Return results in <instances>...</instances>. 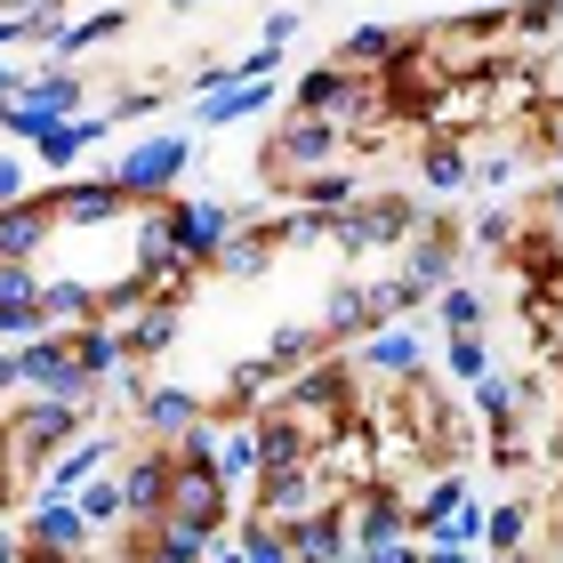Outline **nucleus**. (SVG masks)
I'll use <instances>...</instances> for the list:
<instances>
[{
	"instance_id": "nucleus-19",
	"label": "nucleus",
	"mask_w": 563,
	"mask_h": 563,
	"mask_svg": "<svg viewBox=\"0 0 563 563\" xmlns=\"http://www.w3.org/2000/svg\"><path fill=\"white\" fill-rule=\"evenodd\" d=\"M555 16H563V0H555Z\"/></svg>"
},
{
	"instance_id": "nucleus-10",
	"label": "nucleus",
	"mask_w": 563,
	"mask_h": 563,
	"mask_svg": "<svg viewBox=\"0 0 563 563\" xmlns=\"http://www.w3.org/2000/svg\"><path fill=\"white\" fill-rule=\"evenodd\" d=\"M106 33H121V16H89V24H57V57H73V48H89V41H106Z\"/></svg>"
},
{
	"instance_id": "nucleus-6",
	"label": "nucleus",
	"mask_w": 563,
	"mask_h": 563,
	"mask_svg": "<svg viewBox=\"0 0 563 563\" xmlns=\"http://www.w3.org/2000/svg\"><path fill=\"white\" fill-rule=\"evenodd\" d=\"M314 153H330V113L290 121V130L274 137V169H282V162H314Z\"/></svg>"
},
{
	"instance_id": "nucleus-15",
	"label": "nucleus",
	"mask_w": 563,
	"mask_h": 563,
	"mask_svg": "<svg viewBox=\"0 0 563 563\" xmlns=\"http://www.w3.org/2000/svg\"><path fill=\"white\" fill-rule=\"evenodd\" d=\"M451 371H459V378H483V346L459 339V346H451Z\"/></svg>"
},
{
	"instance_id": "nucleus-18",
	"label": "nucleus",
	"mask_w": 563,
	"mask_h": 563,
	"mask_svg": "<svg viewBox=\"0 0 563 563\" xmlns=\"http://www.w3.org/2000/svg\"><path fill=\"white\" fill-rule=\"evenodd\" d=\"M0 563H9V548H0Z\"/></svg>"
},
{
	"instance_id": "nucleus-9",
	"label": "nucleus",
	"mask_w": 563,
	"mask_h": 563,
	"mask_svg": "<svg viewBox=\"0 0 563 563\" xmlns=\"http://www.w3.org/2000/svg\"><path fill=\"white\" fill-rule=\"evenodd\" d=\"M378 57H395V33H387V24H363V33L346 41L339 65H378Z\"/></svg>"
},
{
	"instance_id": "nucleus-8",
	"label": "nucleus",
	"mask_w": 563,
	"mask_h": 563,
	"mask_svg": "<svg viewBox=\"0 0 563 563\" xmlns=\"http://www.w3.org/2000/svg\"><path fill=\"white\" fill-rule=\"evenodd\" d=\"M121 210V186H73V194H57V218H113Z\"/></svg>"
},
{
	"instance_id": "nucleus-7",
	"label": "nucleus",
	"mask_w": 563,
	"mask_h": 563,
	"mask_svg": "<svg viewBox=\"0 0 563 563\" xmlns=\"http://www.w3.org/2000/svg\"><path fill=\"white\" fill-rule=\"evenodd\" d=\"M266 81H234V89H210V106H201V121H210V130H225V121H250V113H258L266 106Z\"/></svg>"
},
{
	"instance_id": "nucleus-11",
	"label": "nucleus",
	"mask_w": 563,
	"mask_h": 563,
	"mask_svg": "<svg viewBox=\"0 0 563 563\" xmlns=\"http://www.w3.org/2000/svg\"><path fill=\"white\" fill-rule=\"evenodd\" d=\"M371 363H387V371L419 363V330H395V339H378V346H371Z\"/></svg>"
},
{
	"instance_id": "nucleus-5",
	"label": "nucleus",
	"mask_w": 563,
	"mask_h": 563,
	"mask_svg": "<svg viewBox=\"0 0 563 563\" xmlns=\"http://www.w3.org/2000/svg\"><path fill=\"white\" fill-rule=\"evenodd\" d=\"M48 218H57V201H33V210L9 201V218H0V258H24V250L48 234Z\"/></svg>"
},
{
	"instance_id": "nucleus-14",
	"label": "nucleus",
	"mask_w": 563,
	"mask_h": 563,
	"mask_svg": "<svg viewBox=\"0 0 563 563\" xmlns=\"http://www.w3.org/2000/svg\"><path fill=\"white\" fill-rule=\"evenodd\" d=\"M153 419H162V427H186L194 402H186V395H153Z\"/></svg>"
},
{
	"instance_id": "nucleus-12",
	"label": "nucleus",
	"mask_w": 563,
	"mask_h": 563,
	"mask_svg": "<svg viewBox=\"0 0 563 563\" xmlns=\"http://www.w3.org/2000/svg\"><path fill=\"white\" fill-rule=\"evenodd\" d=\"M89 516H73V507H41V540H81Z\"/></svg>"
},
{
	"instance_id": "nucleus-4",
	"label": "nucleus",
	"mask_w": 563,
	"mask_h": 563,
	"mask_svg": "<svg viewBox=\"0 0 563 563\" xmlns=\"http://www.w3.org/2000/svg\"><path fill=\"white\" fill-rule=\"evenodd\" d=\"M218 234H225V210H210V201H194V210H177L162 225L169 250H218Z\"/></svg>"
},
{
	"instance_id": "nucleus-3",
	"label": "nucleus",
	"mask_w": 563,
	"mask_h": 563,
	"mask_svg": "<svg viewBox=\"0 0 563 563\" xmlns=\"http://www.w3.org/2000/svg\"><path fill=\"white\" fill-rule=\"evenodd\" d=\"M97 137H106V113H81V121H48V130L33 137V153H41L48 169H65L73 153H81V145H97Z\"/></svg>"
},
{
	"instance_id": "nucleus-17",
	"label": "nucleus",
	"mask_w": 563,
	"mask_h": 563,
	"mask_svg": "<svg viewBox=\"0 0 563 563\" xmlns=\"http://www.w3.org/2000/svg\"><path fill=\"white\" fill-rule=\"evenodd\" d=\"M24 194V162H0V201H16Z\"/></svg>"
},
{
	"instance_id": "nucleus-13",
	"label": "nucleus",
	"mask_w": 563,
	"mask_h": 563,
	"mask_svg": "<svg viewBox=\"0 0 563 563\" xmlns=\"http://www.w3.org/2000/svg\"><path fill=\"white\" fill-rule=\"evenodd\" d=\"M89 467H106V443H89V451H73V459H65V467H57V483H81Z\"/></svg>"
},
{
	"instance_id": "nucleus-2",
	"label": "nucleus",
	"mask_w": 563,
	"mask_h": 563,
	"mask_svg": "<svg viewBox=\"0 0 563 563\" xmlns=\"http://www.w3.org/2000/svg\"><path fill=\"white\" fill-rule=\"evenodd\" d=\"M177 169H186V137H145L137 153H121L113 186H121V194H162Z\"/></svg>"
},
{
	"instance_id": "nucleus-16",
	"label": "nucleus",
	"mask_w": 563,
	"mask_h": 563,
	"mask_svg": "<svg viewBox=\"0 0 563 563\" xmlns=\"http://www.w3.org/2000/svg\"><path fill=\"white\" fill-rule=\"evenodd\" d=\"M443 322L467 330V322H475V290H451V298H443Z\"/></svg>"
},
{
	"instance_id": "nucleus-1",
	"label": "nucleus",
	"mask_w": 563,
	"mask_h": 563,
	"mask_svg": "<svg viewBox=\"0 0 563 563\" xmlns=\"http://www.w3.org/2000/svg\"><path fill=\"white\" fill-rule=\"evenodd\" d=\"M73 106H81V81H73V73H48V81H24L9 97V121H0V130H9V137H41L48 121L73 113Z\"/></svg>"
}]
</instances>
